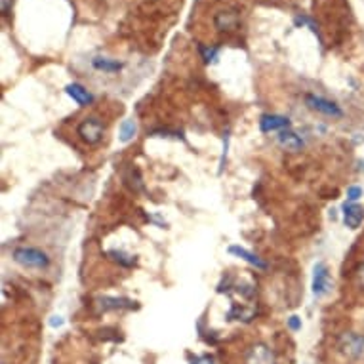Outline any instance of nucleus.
Listing matches in <instances>:
<instances>
[{
	"label": "nucleus",
	"instance_id": "1",
	"mask_svg": "<svg viewBox=\"0 0 364 364\" xmlns=\"http://www.w3.org/2000/svg\"><path fill=\"white\" fill-rule=\"evenodd\" d=\"M336 353L347 363H364V332L349 330L338 336L336 340Z\"/></svg>",
	"mask_w": 364,
	"mask_h": 364
},
{
	"label": "nucleus",
	"instance_id": "2",
	"mask_svg": "<svg viewBox=\"0 0 364 364\" xmlns=\"http://www.w3.org/2000/svg\"><path fill=\"white\" fill-rule=\"evenodd\" d=\"M14 259L29 269H46L50 265V257L38 248L31 246H19L14 250Z\"/></svg>",
	"mask_w": 364,
	"mask_h": 364
},
{
	"label": "nucleus",
	"instance_id": "3",
	"mask_svg": "<svg viewBox=\"0 0 364 364\" xmlns=\"http://www.w3.org/2000/svg\"><path fill=\"white\" fill-rule=\"evenodd\" d=\"M78 136L82 139L84 144L88 145H97L103 139V134H105V126L102 124V120L97 119H84L80 124H78Z\"/></svg>",
	"mask_w": 364,
	"mask_h": 364
},
{
	"label": "nucleus",
	"instance_id": "4",
	"mask_svg": "<svg viewBox=\"0 0 364 364\" xmlns=\"http://www.w3.org/2000/svg\"><path fill=\"white\" fill-rule=\"evenodd\" d=\"M245 364H277L275 353L265 343H256L245 353Z\"/></svg>",
	"mask_w": 364,
	"mask_h": 364
},
{
	"label": "nucleus",
	"instance_id": "5",
	"mask_svg": "<svg viewBox=\"0 0 364 364\" xmlns=\"http://www.w3.org/2000/svg\"><path fill=\"white\" fill-rule=\"evenodd\" d=\"M305 103H307L313 111H316V113H323L326 114V117H332V119H341V117H343V111H341L334 102H328V100H324V97L309 94V96H305Z\"/></svg>",
	"mask_w": 364,
	"mask_h": 364
},
{
	"label": "nucleus",
	"instance_id": "6",
	"mask_svg": "<svg viewBox=\"0 0 364 364\" xmlns=\"http://www.w3.org/2000/svg\"><path fill=\"white\" fill-rule=\"evenodd\" d=\"M240 23V14L239 10L235 8H225L214 16V27L221 33H229V31H235Z\"/></svg>",
	"mask_w": 364,
	"mask_h": 364
},
{
	"label": "nucleus",
	"instance_id": "7",
	"mask_svg": "<svg viewBox=\"0 0 364 364\" xmlns=\"http://www.w3.org/2000/svg\"><path fill=\"white\" fill-rule=\"evenodd\" d=\"M330 288V273L324 263H316L315 275H313V292L315 296H324Z\"/></svg>",
	"mask_w": 364,
	"mask_h": 364
},
{
	"label": "nucleus",
	"instance_id": "8",
	"mask_svg": "<svg viewBox=\"0 0 364 364\" xmlns=\"http://www.w3.org/2000/svg\"><path fill=\"white\" fill-rule=\"evenodd\" d=\"M364 220V208L363 206H358L355 203H349L343 206V221H346L347 227H351V229H357Z\"/></svg>",
	"mask_w": 364,
	"mask_h": 364
},
{
	"label": "nucleus",
	"instance_id": "9",
	"mask_svg": "<svg viewBox=\"0 0 364 364\" xmlns=\"http://www.w3.org/2000/svg\"><path fill=\"white\" fill-rule=\"evenodd\" d=\"M259 124H262V132H275L290 128V120L287 117H281V114H263Z\"/></svg>",
	"mask_w": 364,
	"mask_h": 364
},
{
	"label": "nucleus",
	"instance_id": "10",
	"mask_svg": "<svg viewBox=\"0 0 364 364\" xmlns=\"http://www.w3.org/2000/svg\"><path fill=\"white\" fill-rule=\"evenodd\" d=\"M67 94H69L78 105H88V103L94 102V96H92L84 86H80V84H69V86H67Z\"/></svg>",
	"mask_w": 364,
	"mask_h": 364
},
{
	"label": "nucleus",
	"instance_id": "11",
	"mask_svg": "<svg viewBox=\"0 0 364 364\" xmlns=\"http://www.w3.org/2000/svg\"><path fill=\"white\" fill-rule=\"evenodd\" d=\"M279 144L290 151H299L304 147V141L299 139V136H296V134L288 130V128L287 130H281V134H279Z\"/></svg>",
	"mask_w": 364,
	"mask_h": 364
},
{
	"label": "nucleus",
	"instance_id": "12",
	"mask_svg": "<svg viewBox=\"0 0 364 364\" xmlns=\"http://www.w3.org/2000/svg\"><path fill=\"white\" fill-rule=\"evenodd\" d=\"M229 254H235V256L242 257L245 262L252 263V265H256V267L265 269V263H263L262 259H259V257H257V256L250 254V252L246 250V248H240V246H231V248H229Z\"/></svg>",
	"mask_w": 364,
	"mask_h": 364
},
{
	"label": "nucleus",
	"instance_id": "13",
	"mask_svg": "<svg viewBox=\"0 0 364 364\" xmlns=\"http://www.w3.org/2000/svg\"><path fill=\"white\" fill-rule=\"evenodd\" d=\"M94 67L100 69V71H105V73H117L122 69L119 61H111V60H105V58H96L94 60Z\"/></svg>",
	"mask_w": 364,
	"mask_h": 364
},
{
	"label": "nucleus",
	"instance_id": "14",
	"mask_svg": "<svg viewBox=\"0 0 364 364\" xmlns=\"http://www.w3.org/2000/svg\"><path fill=\"white\" fill-rule=\"evenodd\" d=\"M136 122L134 120H124L122 124H120V141H130L134 136H136Z\"/></svg>",
	"mask_w": 364,
	"mask_h": 364
},
{
	"label": "nucleus",
	"instance_id": "15",
	"mask_svg": "<svg viewBox=\"0 0 364 364\" xmlns=\"http://www.w3.org/2000/svg\"><path fill=\"white\" fill-rule=\"evenodd\" d=\"M109 256L113 257L117 263H120V265H124V267H132V265H134V257L126 256L124 252L113 250V252H109Z\"/></svg>",
	"mask_w": 364,
	"mask_h": 364
},
{
	"label": "nucleus",
	"instance_id": "16",
	"mask_svg": "<svg viewBox=\"0 0 364 364\" xmlns=\"http://www.w3.org/2000/svg\"><path fill=\"white\" fill-rule=\"evenodd\" d=\"M200 54H203L204 61H212L215 60V55H218V48H208V46H200Z\"/></svg>",
	"mask_w": 364,
	"mask_h": 364
},
{
	"label": "nucleus",
	"instance_id": "17",
	"mask_svg": "<svg viewBox=\"0 0 364 364\" xmlns=\"http://www.w3.org/2000/svg\"><path fill=\"white\" fill-rule=\"evenodd\" d=\"M360 197H363V189H360V187L353 186L347 189V198H349V200H357V198Z\"/></svg>",
	"mask_w": 364,
	"mask_h": 364
},
{
	"label": "nucleus",
	"instance_id": "18",
	"mask_svg": "<svg viewBox=\"0 0 364 364\" xmlns=\"http://www.w3.org/2000/svg\"><path fill=\"white\" fill-rule=\"evenodd\" d=\"M355 279H357L358 287L364 288V262L357 267V273H355Z\"/></svg>",
	"mask_w": 364,
	"mask_h": 364
},
{
	"label": "nucleus",
	"instance_id": "19",
	"mask_svg": "<svg viewBox=\"0 0 364 364\" xmlns=\"http://www.w3.org/2000/svg\"><path fill=\"white\" fill-rule=\"evenodd\" d=\"M299 326H301V324H299L298 316H292V318H290V328H292V330H299Z\"/></svg>",
	"mask_w": 364,
	"mask_h": 364
},
{
	"label": "nucleus",
	"instance_id": "20",
	"mask_svg": "<svg viewBox=\"0 0 364 364\" xmlns=\"http://www.w3.org/2000/svg\"><path fill=\"white\" fill-rule=\"evenodd\" d=\"M193 364H215V363L210 357H200V358H198V360H195V363H193Z\"/></svg>",
	"mask_w": 364,
	"mask_h": 364
},
{
	"label": "nucleus",
	"instance_id": "21",
	"mask_svg": "<svg viewBox=\"0 0 364 364\" xmlns=\"http://www.w3.org/2000/svg\"><path fill=\"white\" fill-rule=\"evenodd\" d=\"M61 323H63V321H61L60 316H54V321H52V326H60Z\"/></svg>",
	"mask_w": 364,
	"mask_h": 364
}]
</instances>
